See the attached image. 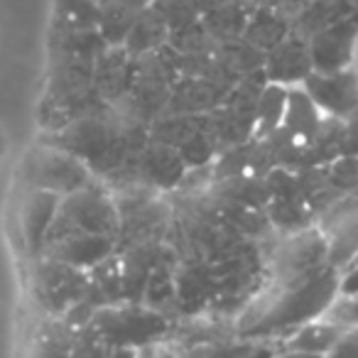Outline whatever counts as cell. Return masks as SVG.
Here are the masks:
<instances>
[{"label": "cell", "instance_id": "obj_1", "mask_svg": "<svg viewBox=\"0 0 358 358\" xmlns=\"http://www.w3.org/2000/svg\"><path fill=\"white\" fill-rule=\"evenodd\" d=\"M302 86L319 106V110L334 115L348 113L358 101V79L351 66L338 71H312L304 76Z\"/></svg>", "mask_w": 358, "mask_h": 358}, {"label": "cell", "instance_id": "obj_2", "mask_svg": "<svg viewBox=\"0 0 358 358\" xmlns=\"http://www.w3.org/2000/svg\"><path fill=\"white\" fill-rule=\"evenodd\" d=\"M319 106L312 101L304 86H292L287 89V103H285L282 123L280 128L287 135V143L294 150H307L314 145L319 130Z\"/></svg>", "mask_w": 358, "mask_h": 358}, {"label": "cell", "instance_id": "obj_3", "mask_svg": "<svg viewBox=\"0 0 358 358\" xmlns=\"http://www.w3.org/2000/svg\"><path fill=\"white\" fill-rule=\"evenodd\" d=\"M358 27L351 22H341L336 27H329L327 32L314 40L312 45V64L314 71H338L348 69L356 55Z\"/></svg>", "mask_w": 358, "mask_h": 358}, {"label": "cell", "instance_id": "obj_4", "mask_svg": "<svg viewBox=\"0 0 358 358\" xmlns=\"http://www.w3.org/2000/svg\"><path fill=\"white\" fill-rule=\"evenodd\" d=\"M57 204H59V194H55V192H30L25 201V211H22V236H25L27 245H32V248L40 245L47 226L52 224L57 214Z\"/></svg>", "mask_w": 358, "mask_h": 358}, {"label": "cell", "instance_id": "obj_5", "mask_svg": "<svg viewBox=\"0 0 358 358\" xmlns=\"http://www.w3.org/2000/svg\"><path fill=\"white\" fill-rule=\"evenodd\" d=\"M358 255V209L338 219L334 226L331 238L327 241V263L331 265H346Z\"/></svg>", "mask_w": 358, "mask_h": 358}, {"label": "cell", "instance_id": "obj_6", "mask_svg": "<svg viewBox=\"0 0 358 358\" xmlns=\"http://www.w3.org/2000/svg\"><path fill=\"white\" fill-rule=\"evenodd\" d=\"M341 331L343 329H338L336 324L307 322L292 338H289L287 348L292 353H319V356H327L329 348L334 346V341H336Z\"/></svg>", "mask_w": 358, "mask_h": 358}, {"label": "cell", "instance_id": "obj_7", "mask_svg": "<svg viewBox=\"0 0 358 358\" xmlns=\"http://www.w3.org/2000/svg\"><path fill=\"white\" fill-rule=\"evenodd\" d=\"M285 103H287V89L282 84H270L258 103L260 130H275L282 123Z\"/></svg>", "mask_w": 358, "mask_h": 358}, {"label": "cell", "instance_id": "obj_8", "mask_svg": "<svg viewBox=\"0 0 358 358\" xmlns=\"http://www.w3.org/2000/svg\"><path fill=\"white\" fill-rule=\"evenodd\" d=\"M327 358H358V327L343 329L329 348Z\"/></svg>", "mask_w": 358, "mask_h": 358}, {"label": "cell", "instance_id": "obj_9", "mask_svg": "<svg viewBox=\"0 0 358 358\" xmlns=\"http://www.w3.org/2000/svg\"><path fill=\"white\" fill-rule=\"evenodd\" d=\"M336 294L346 299L358 297V265H351V268L336 280Z\"/></svg>", "mask_w": 358, "mask_h": 358}, {"label": "cell", "instance_id": "obj_10", "mask_svg": "<svg viewBox=\"0 0 358 358\" xmlns=\"http://www.w3.org/2000/svg\"><path fill=\"white\" fill-rule=\"evenodd\" d=\"M6 152H8V135L3 133V128H0V159L6 157Z\"/></svg>", "mask_w": 358, "mask_h": 358}, {"label": "cell", "instance_id": "obj_11", "mask_svg": "<svg viewBox=\"0 0 358 358\" xmlns=\"http://www.w3.org/2000/svg\"><path fill=\"white\" fill-rule=\"evenodd\" d=\"M287 358H327V356H319V353H292L289 351Z\"/></svg>", "mask_w": 358, "mask_h": 358}, {"label": "cell", "instance_id": "obj_12", "mask_svg": "<svg viewBox=\"0 0 358 358\" xmlns=\"http://www.w3.org/2000/svg\"><path fill=\"white\" fill-rule=\"evenodd\" d=\"M351 69H353V74H356V79H358V45H356V55H353V62H351Z\"/></svg>", "mask_w": 358, "mask_h": 358}]
</instances>
